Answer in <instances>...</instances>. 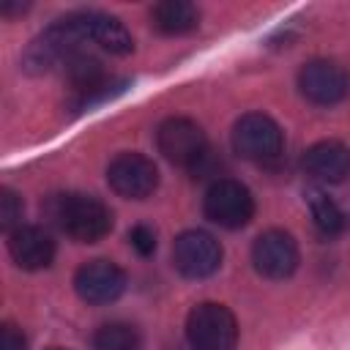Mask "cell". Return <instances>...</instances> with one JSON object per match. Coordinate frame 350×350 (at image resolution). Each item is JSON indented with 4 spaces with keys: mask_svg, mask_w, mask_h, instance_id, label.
<instances>
[{
    "mask_svg": "<svg viewBox=\"0 0 350 350\" xmlns=\"http://www.w3.org/2000/svg\"><path fill=\"white\" fill-rule=\"evenodd\" d=\"M156 145L167 161L186 170H191L208 153L205 131L189 118H167L156 129Z\"/></svg>",
    "mask_w": 350,
    "mask_h": 350,
    "instance_id": "52a82bcc",
    "label": "cell"
},
{
    "mask_svg": "<svg viewBox=\"0 0 350 350\" xmlns=\"http://www.w3.org/2000/svg\"><path fill=\"white\" fill-rule=\"evenodd\" d=\"M93 350H142V336L131 323H104L93 334Z\"/></svg>",
    "mask_w": 350,
    "mask_h": 350,
    "instance_id": "e0dca14e",
    "label": "cell"
},
{
    "mask_svg": "<svg viewBox=\"0 0 350 350\" xmlns=\"http://www.w3.org/2000/svg\"><path fill=\"white\" fill-rule=\"evenodd\" d=\"M8 252L11 260L25 271H41L52 265L55 260V241L44 227L36 224H19L8 235Z\"/></svg>",
    "mask_w": 350,
    "mask_h": 350,
    "instance_id": "4fadbf2b",
    "label": "cell"
},
{
    "mask_svg": "<svg viewBox=\"0 0 350 350\" xmlns=\"http://www.w3.org/2000/svg\"><path fill=\"white\" fill-rule=\"evenodd\" d=\"M232 148L249 161H273L284 148L279 123L262 112H246L232 126Z\"/></svg>",
    "mask_w": 350,
    "mask_h": 350,
    "instance_id": "5b68a950",
    "label": "cell"
},
{
    "mask_svg": "<svg viewBox=\"0 0 350 350\" xmlns=\"http://www.w3.org/2000/svg\"><path fill=\"white\" fill-rule=\"evenodd\" d=\"M298 90L317 107H331L347 93V74L334 60H309L298 71Z\"/></svg>",
    "mask_w": 350,
    "mask_h": 350,
    "instance_id": "8fae6325",
    "label": "cell"
},
{
    "mask_svg": "<svg viewBox=\"0 0 350 350\" xmlns=\"http://www.w3.org/2000/svg\"><path fill=\"white\" fill-rule=\"evenodd\" d=\"M25 347H27L25 334L14 323H5L0 331V350H25Z\"/></svg>",
    "mask_w": 350,
    "mask_h": 350,
    "instance_id": "ffe728a7",
    "label": "cell"
},
{
    "mask_svg": "<svg viewBox=\"0 0 350 350\" xmlns=\"http://www.w3.org/2000/svg\"><path fill=\"white\" fill-rule=\"evenodd\" d=\"M150 22L164 36H183L200 25V11H197V5H191L186 0H164V3L153 5Z\"/></svg>",
    "mask_w": 350,
    "mask_h": 350,
    "instance_id": "9a60e30c",
    "label": "cell"
},
{
    "mask_svg": "<svg viewBox=\"0 0 350 350\" xmlns=\"http://www.w3.org/2000/svg\"><path fill=\"white\" fill-rule=\"evenodd\" d=\"M107 183L112 186L115 194H120L126 200H145L159 186V170L148 156L126 150L109 161Z\"/></svg>",
    "mask_w": 350,
    "mask_h": 350,
    "instance_id": "ba28073f",
    "label": "cell"
},
{
    "mask_svg": "<svg viewBox=\"0 0 350 350\" xmlns=\"http://www.w3.org/2000/svg\"><path fill=\"white\" fill-rule=\"evenodd\" d=\"M52 221L79 243H96L112 230V211L93 194H55L46 202Z\"/></svg>",
    "mask_w": 350,
    "mask_h": 350,
    "instance_id": "6da1fadb",
    "label": "cell"
},
{
    "mask_svg": "<svg viewBox=\"0 0 350 350\" xmlns=\"http://www.w3.org/2000/svg\"><path fill=\"white\" fill-rule=\"evenodd\" d=\"M82 44L85 41H82L79 30L74 27L71 16H63L27 44V49L22 55V68L30 74H44L55 66H63L74 52L82 49Z\"/></svg>",
    "mask_w": 350,
    "mask_h": 350,
    "instance_id": "3957f363",
    "label": "cell"
},
{
    "mask_svg": "<svg viewBox=\"0 0 350 350\" xmlns=\"http://www.w3.org/2000/svg\"><path fill=\"white\" fill-rule=\"evenodd\" d=\"M74 27L79 30L82 41H93L98 44L101 49L112 52V55H129L134 49V38L131 33L126 30V25L109 14H101V11H77V14H68Z\"/></svg>",
    "mask_w": 350,
    "mask_h": 350,
    "instance_id": "7c38bea8",
    "label": "cell"
},
{
    "mask_svg": "<svg viewBox=\"0 0 350 350\" xmlns=\"http://www.w3.org/2000/svg\"><path fill=\"white\" fill-rule=\"evenodd\" d=\"M22 219V200L11 189H0V227L11 235L16 230V221Z\"/></svg>",
    "mask_w": 350,
    "mask_h": 350,
    "instance_id": "ac0fdd59",
    "label": "cell"
},
{
    "mask_svg": "<svg viewBox=\"0 0 350 350\" xmlns=\"http://www.w3.org/2000/svg\"><path fill=\"white\" fill-rule=\"evenodd\" d=\"M49 350H63V347H49Z\"/></svg>",
    "mask_w": 350,
    "mask_h": 350,
    "instance_id": "44dd1931",
    "label": "cell"
},
{
    "mask_svg": "<svg viewBox=\"0 0 350 350\" xmlns=\"http://www.w3.org/2000/svg\"><path fill=\"white\" fill-rule=\"evenodd\" d=\"M298 243L290 232L284 230H265L257 235V241L252 243V262L254 271L265 279H287L295 273L298 268Z\"/></svg>",
    "mask_w": 350,
    "mask_h": 350,
    "instance_id": "9c48e42d",
    "label": "cell"
},
{
    "mask_svg": "<svg viewBox=\"0 0 350 350\" xmlns=\"http://www.w3.org/2000/svg\"><path fill=\"white\" fill-rule=\"evenodd\" d=\"M301 164L320 183H342L350 175V148L339 139H323L306 148Z\"/></svg>",
    "mask_w": 350,
    "mask_h": 350,
    "instance_id": "5bb4252c",
    "label": "cell"
},
{
    "mask_svg": "<svg viewBox=\"0 0 350 350\" xmlns=\"http://www.w3.org/2000/svg\"><path fill=\"white\" fill-rule=\"evenodd\" d=\"M221 243L205 230H186L172 243V265L186 279H205L221 265Z\"/></svg>",
    "mask_w": 350,
    "mask_h": 350,
    "instance_id": "8992f818",
    "label": "cell"
},
{
    "mask_svg": "<svg viewBox=\"0 0 350 350\" xmlns=\"http://www.w3.org/2000/svg\"><path fill=\"white\" fill-rule=\"evenodd\" d=\"M129 241H131V246H134L142 257H148V254L156 252V232H153L148 224L131 227V230H129Z\"/></svg>",
    "mask_w": 350,
    "mask_h": 350,
    "instance_id": "d6986e66",
    "label": "cell"
},
{
    "mask_svg": "<svg viewBox=\"0 0 350 350\" xmlns=\"http://www.w3.org/2000/svg\"><path fill=\"white\" fill-rule=\"evenodd\" d=\"M306 202H309V213H312V221H314L320 235L334 238L345 230V213L328 194H323L320 189H312Z\"/></svg>",
    "mask_w": 350,
    "mask_h": 350,
    "instance_id": "2e32d148",
    "label": "cell"
},
{
    "mask_svg": "<svg viewBox=\"0 0 350 350\" xmlns=\"http://www.w3.org/2000/svg\"><path fill=\"white\" fill-rule=\"evenodd\" d=\"M186 339L191 350H235L238 323L224 304L202 301L186 317Z\"/></svg>",
    "mask_w": 350,
    "mask_h": 350,
    "instance_id": "7a4b0ae2",
    "label": "cell"
},
{
    "mask_svg": "<svg viewBox=\"0 0 350 350\" xmlns=\"http://www.w3.org/2000/svg\"><path fill=\"white\" fill-rule=\"evenodd\" d=\"M202 211L213 224H219L224 230H241L254 216V197L241 180L219 178L208 186Z\"/></svg>",
    "mask_w": 350,
    "mask_h": 350,
    "instance_id": "277c9868",
    "label": "cell"
},
{
    "mask_svg": "<svg viewBox=\"0 0 350 350\" xmlns=\"http://www.w3.org/2000/svg\"><path fill=\"white\" fill-rule=\"evenodd\" d=\"M126 271L115 265L112 260H90L77 268L74 273V290L85 304L104 306L118 301L126 293Z\"/></svg>",
    "mask_w": 350,
    "mask_h": 350,
    "instance_id": "30bf717a",
    "label": "cell"
}]
</instances>
